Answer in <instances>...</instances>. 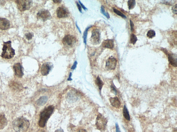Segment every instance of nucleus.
Returning <instances> with one entry per match:
<instances>
[{"mask_svg": "<svg viewBox=\"0 0 177 132\" xmlns=\"http://www.w3.org/2000/svg\"><path fill=\"white\" fill-rule=\"evenodd\" d=\"M52 68L51 64L47 62L44 63L42 66L41 70V74L43 76H46L49 74Z\"/></svg>", "mask_w": 177, "mask_h": 132, "instance_id": "10", "label": "nucleus"}, {"mask_svg": "<svg viewBox=\"0 0 177 132\" xmlns=\"http://www.w3.org/2000/svg\"><path fill=\"white\" fill-rule=\"evenodd\" d=\"M45 132L44 131H43V132Z\"/></svg>", "mask_w": 177, "mask_h": 132, "instance_id": "40", "label": "nucleus"}, {"mask_svg": "<svg viewBox=\"0 0 177 132\" xmlns=\"http://www.w3.org/2000/svg\"><path fill=\"white\" fill-rule=\"evenodd\" d=\"M113 11L117 15H118L120 16L121 17H122V18H126V16L125 15L122 13V12H121V11H119L117 9H115V8H113Z\"/></svg>", "mask_w": 177, "mask_h": 132, "instance_id": "25", "label": "nucleus"}, {"mask_svg": "<svg viewBox=\"0 0 177 132\" xmlns=\"http://www.w3.org/2000/svg\"><path fill=\"white\" fill-rule=\"evenodd\" d=\"M9 87L14 90H19V91L22 90V86L19 83L14 82H11L9 84Z\"/></svg>", "mask_w": 177, "mask_h": 132, "instance_id": "18", "label": "nucleus"}, {"mask_svg": "<svg viewBox=\"0 0 177 132\" xmlns=\"http://www.w3.org/2000/svg\"><path fill=\"white\" fill-rule=\"evenodd\" d=\"M116 132H121L120 131L119 126L117 123H116Z\"/></svg>", "mask_w": 177, "mask_h": 132, "instance_id": "33", "label": "nucleus"}, {"mask_svg": "<svg viewBox=\"0 0 177 132\" xmlns=\"http://www.w3.org/2000/svg\"><path fill=\"white\" fill-rule=\"evenodd\" d=\"M11 41L3 42V52L1 56L2 58L5 59H10L15 55V50L12 47Z\"/></svg>", "mask_w": 177, "mask_h": 132, "instance_id": "3", "label": "nucleus"}, {"mask_svg": "<svg viewBox=\"0 0 177 132\" xmlns=\"http://www.w3.org/2000/svg\"><path fill=\"white\" fill-rule=\"evenodd\" d=\"M79 3H80V5H81V6H82V8H83V9H84V10H86V9H87L86 8H85L84 6V5H83V4L81 3V2H80V1H79Z\"/></svg>", "mask_w": 177, "mask_h": 132, "instance_id": "35", "label": "nucleus"}, {"mask_svg": "<svg viewBox=\"0 0 177 132\" xmlns=\"http://www.w3.org/2000/svg\"><path fill=\"white\" fill-rule=\"evenodd\" d=\"M53 2L55 3H61V1H59V0H56V1H53Z\"/></svg>", "mask_w": 177, "mask_h": 132, "instance_id": "39", "label": "nucleus"}, {"mask_svg": "<svg viewBox=\"0 0 177 132\" xmlns=\"http://www.w3.org/2000/svg\"><path fill=\"white\" fill-rule=\"evenodd\" d=\"M102 46L104 47L107 48L112 49L114 47V41L112 39L105 40L103 42Z\"/></svg>", "mask_w": 177, "mask_h": 132, "instance_id": "16", "label": "nucleus"}, {"mask_svg": "<svg viewBox=\"0 0 177 132\" xmlns=\"http://www.w3.org/2000/svg\"><path fill=\"white\" fill-rule=\"evenodd\" d=\"M90 28V27H88V28H87L86 29L85 31L84 34L83 35V40H84V42L85 44H87V36L88 34V31L89 29Z\"/></svg>", "mask_w": 177, "mask_h": 132, "instance_id": "26", "label": "nucleus"}, {"mask_svg": "<svg viewBox=\"0 0 177 132\" xmlns=\"http://www.w3.org/2000/svg\"><path fill=\"white\" fill-rule=\"evenodd\" d=\"M123 114L124 117L125 118L127 121H130V116L128 110L127 108V107L125 105H124V108H123Z\"/></svg>", "mask_w": 177, "mask_h": 132, "instance_id": "20", "label": "nucleus"}, {"mask_svg": "<svg viewBox=\"0 0 177 132\" xmlns=\"http://www.w3.org/2000/svg\"><path fill=\"white\" fill-rule=\"evenodd\" d=\"M117 61L114 57H109L106 63V68L110 70H115L117 65Z\"/></svg>", "mask_w": 177, "mask_h": 132, "instance_id": "8", "label": "nucleus"}, {"mask_svg": "<svg viewBox=\"0 0 177 132\" xmlns=\"http://www.w3.org/2000/svg\"><path fill=\"white\" fill-rule=\"evenodd\" d=\"M108 121L102 115L99 114L96 120L95 125L98 129L101 131L105 130Z\"/></svg>", "mask_w": 177, "mask_h": 132, "instance_id": "5", "label": "nucleus"}, {"mask_svg": "<svg viewBox=\"0 0 177 132\" xmlns=\"http://www.w3.org/2000/svg\"><path fill=\"white\" fill-rule=\"evenodd\" d=\"M77 132H87L86 130L84 129H81Z\"/></svg>", "mask_w": 177, "mask_h": 132, "instance_id": "36", "label": "nucleus"}, {"mask_svg": "<svg viewBox=\"0 0 177 132\" xmlns=\"http://www.w3.org/2000/svg\"><path fill=\"white\" fill-rule=\"evenodd\" d=\"M10 22L7 19L0 18V29L6 30L10 28Z\"/></svg>", "mask_w": 177, "mask_h": 132, "instance_id": "12", "label": "nucleus"}, {"mask_svg": "<svg viewBox=\"0 0 177 132\" xmlns=\"http://www.w3.org/2000/svg\"><path fill=\"white\" fill-rule=\"evenodd\" d=\"M77 7H78V9H79V11H80V12H81V11H82V9H81V6H80V4H78V3H77Z\"/></svg>", "mask_w": 177, "mask_h": 132, "instance_id": "34", "label": "nucleus"}, {"mask_svg": "<svg viewBox=\"0 0 177 132\" xmlns=\"http://www.w3.org/2000/svg\"><path fill=\"white\" fill-rule=\"evenodd\" d=\"M130 25L131 27V30L132 32H133L134 30V24L133 22L131 20H130Z\"/></svg>", "mask_w": 177, "mask_h": 132, "instance_id": "31", "label": "nucleus"}, {"mask_svg": "<svg viewBox=\"0 0 177 132\" xmlns=\"http://www.w3.org/2000/svg\"><path fill=\"white\" fill-rule=\"evenodd\" d=\"M135 5L136 1L135 0H129L128 1V6L129 10L133 9Z\"/></svg>", "mask_w": 177, "mask_h": 132, "instance_id": "22", "label": "nucleus"}, {"mask_svg": "<svg viewBox=\"0 0 177 132\" xmlns=\"http://www.w3.org/2000/svg\"><path fill=\"white\" fill-rule=\"evenodd\" d=\"M95 83L96 84L98 87L100 91H101L102 88L103 86L104 85V83L102 81L100 77L99 76H98L95 80Z\"/></svg>", "mask_w": 177, "mask_h": 132, "instance_id": "21", "label": "nucleus"}, {"mask_svg": "<svg viewBox=\"0 0 177 132\" xmlns=\"http://www.w3.org/2000/svg\"><path fill=\"white\" fill-rule=\"evenodd\" d=\"M56 15L60 18L66 17L68 15V11L64 7H59L56 10Z\"/></svg>", "mask_w": 177, "mask_h": 132, "instance_id": "11", "label": "nucleus"}, {"mask_svg": "<svg viewBox=\"0 0 177 132\" xmlns=\"http://www.w3.org/2000/svg\"><path fill=\"white\" fill-rule=\"evenodd\" d=\"M77 61H75V63H74L72 67L71 68L72 70H75L76 69V67H77Z\"/></svg>", "mask_w": 177, "mask_h": 132, "instance_id": "32", "label": "nucleus"}, {"mask_svg": "<svg viewBox=\"0 0 177 132\" xmlns=\"http://www.w3.org/2000/svg\"><path fill=\"white\" fill-rule=\"evenodd\" d=\"M26 38L28 40H31L33 38V33L29 32L26 33L25 34Z\"/></svg>", "mask_w": 177, "mask_h": 132, "instance_id": "27", "label": "nucleus"}, {"mask_svg": "<svg viewBox=\"0 0 177 132\" xmlns=\"http://www.w3.org/2000/svg\"><path fill=\"white\" fill-rule=\"evenodd\" d=\"M168 61L170 64L174 67L177 66V59L176 55L174 54H169L168 55Z\"/></svg>", "mask_w": 177, "mask_h": 132, "instance_id": "15", "label": "nucleus"}, {"mask_svg": "<svg viewBox=\"0 0 177 132\" xmlns=\"http://www.w3.org/2000/svg\"><path fill=\"white\" fill-rule=\"evenodd\" d=\"M8 123L5 115L0 113V130L3 129L7 126Z\"/></svg>", "mask_w": 177, "mask_h": 132, "instance_id": "17", "label": "nucleus"}, {"mask_svg": "<svg viewBox=\"0 0 177 132\" xmlns=\"http://www.w3.org/2000/svg\"><path fill=\"white\" fill-rule=\"evenodd\" d=\"M54 107L50 105L46 107L41 113L38 125L41 128L44 127L47 121L51 116L54 110Z\"/></svg>", "mask_w": 177, "mask_h": 132, "instance_id": "2", "label": "nucleus"}, {"mask_svg": "<svg viewBox=\"0 0 177 132\" xmlns=\"http://www.w3.org/2000/svg\"><path fill=\"white\" fill-rule=\"evenodd\" d=\"M92 33L91 38L92 41L95 43H99L100 39V34L99 31L97 29H94Z\"/></svg>", "mask_w": 177, "mask_h": 132, "instance_id": "13", "label": "nucleus"}, {"mask_svg": "<svg viewBox=\"0 0 177 132\" xmlns=\"http://www.w3.org/2000/svg\"><path fill=\"white\" fill-rule=\"evenodd\" d=\"M101 12L104 15H105L106 17H107L108 18H110V16H109V14H108V13L106 12H105L104 8V7L103 6H102L101 7Z\"/></svg>", "mask_w": 177, "mask_h": 132, "instance_id": "28", "label": "nucleus"}, {"mask_svg": "<svg viewBox=\"0 0 177 132\" xmlns=\"http://www.w3.org/2000/svg\"><path fill=\"white\" fill-rule=\"evenodd\" d=\"M48 100V98L47 96H42L36 101V103L39 106H43L46 104Z\"/></svg>", "mask_w": 177, "mask_h": 132, "instance_id": "19", "label": "nucleus"}, {"mask_svg": "<svg viewBox=\"0 0 177 132\" xmlns=\"http://www.w3.org/2000/svg\"><path fill=\"white\" fill-rule=\"evenodd\" d=\"M22 66L20 63L15 64L13 66L15 74L16 76L19 78H21L23 76L24 73L22 72Z\"/></svg>", "mask_w": 177, "mask_h": 132, "instance_id": "9", "label": "nucleus"}, {"mask_svg": "<svg viewBox=\"0 0 177 132\" xmlns=\"http://www.w3.org/2000/svg\"><path fill=\"white\" fill-rule=\"evenodd\" d=\"M15 2L18 9L21 11L29 10L33 4L32 1L30 0H18Z\"/></svg>", "mask_w": 177, "mask_h": 132, "instance_id": "4", "label": "nucleus"}, {"mask_svg": "<svg viewBox=\"0 0 177 132\" xmlns=\"http://www.w3.org/2000/svg\"><path fill=\"white\" fill-rule=\"evenodd\" d=\"M55 132H64L63 131V130L62 129H58Z\"/></svg>", "mask_w": 177, "mask_h": 132, "instance_id": "38", "label": "nucleus"}, {"mask_svg": "<svg viewBox=\"0 0 177 132\" xmlns=\"http://www.w3.org/2000/svg\"><path fill=\"white\" fill-rule=\"evenodd\" d=\"M156 35V33L154 30H150L148 31L147 34V37L149 38H152L155 37Z\"/></svg>", "mask_w": 177, "mask_h": 132, "instance_id": "23", "label": "nucleus"}, {"mask_svg": "<svg viewBox=\"0 0 177 132\" xmlns=\"http://www.w3.org/2000/svg\"><path fill=\"white\" fill-rule=\"evenodd\" d=\"M138 40L137 37L134 34H132L130 36V43L134 45Z\"/></svg>", "mask_w": 177, "mask_h": 132, "instance_id": "24", "label": "nucleus"}, {"mask_svg": "<svg viewBox=\"0 0 177 132\" xmlns=\"http://www.w3.org/2000/svg\"><path fill=\"white\" fill-rule=\"evenodd\" d=\"M177 5L176 4L175 5L173 6L172 9V10L174 14H177Z\"/></svg>", "mask_w": 177, "mask_h": 132, "instance_id": "29", "label": "nucleus"}, {"mask_svg": "<svg viewBox=\"0 0 177 132\" xmlns=\"http://www.w3.org/2000/svg\"><path fill=\"white\" fill-rule=\"evenodd\" d=\"M30 125L28 120L22 117L15 119L13 122V128L16 132H26Z\"/></svg>", "mask_w": 177, "mask_h": 132, "instance_id": "1", "label": "nucleus"}, {"mask_svg": "<svg viewBox=\"0 0 177 132\" xmlns=\"http://www.w3.org/2000/svg\"><path fill=\"white\" fill-rule=\"evenodd\" d=\"M51 15L48 10H42L38 12L37 14V17L38 19H41L43 21H46L51 18Z\"/></svg>", "mask_w": 177, "mask_h": 132, "instance_id": "7", "label": "nucleus"}, {"mask_svg": "<svg viewBox=\"0 0 177 132\" xmlns=\"http://www.w3.org/2000/svg\"><path fill=\"white\" fill-rule=\"evenodd\" d=\"M72 76V73H71L70 74L69 77L67 79V80L68 81H71L72 80V79L71 78V77Z\"/></svg>", "mask_w": 177, "mask_h": 132, "instance_id": "37", "label": "nucleus"}, {"mask_svg": "<svg viewBox=\"0 0 177 132\" xmlns=\"http://www.w3.org/2000/svg\"><path fill=\"white\" fill-rule=\"evenodd\" d=\"M76 42V38L73 36L70 35L65 36L62 40L63 44L66 46L72 47Z\"/></svg>", "mask_w": 177, "mask_h": 132, "instance_id": "6", "label": "nucleus"}, {"mask_svg": "<svg viewBox=\"0 0 177 132\" xmlns=\"http://www.w3.org/2000/svg\"><path fill=\"white\" fill-rule=\"evenodd\" d=\"M111 91H112V92H113V93H114L115 95H116L117 93V90L115 88L114 86L112 85H111Z\"/></svg>", "mask_w": 177, "mask_h": 132, "instance_id": "30", "label": "nucleus"}, {"mask_svg": "<svg viewBox=\"0 0 177 132\" xmlns=\"http://www.w3.org/2000/svg\"><path fill=\"white\" fill-rule=\"evenodd\" d=\"M110 104L113 107L119 108L121 106V102L117 97H111L109 99Z\"/></svg>", "mask_w": 177, "mask_h": 132, "instance_id": "14", "label": "nucleus"}]
</instances>
